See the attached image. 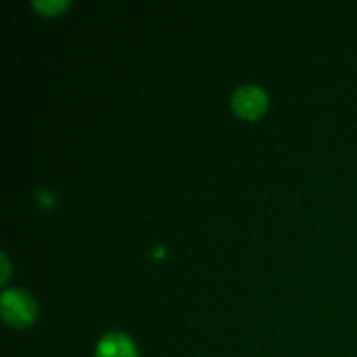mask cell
Listing matches in <instances>:
<instances>
[{"instance_id":"cell-1","label":"cell","mask_w":357,"mask_h":357,"mask_svg":"<svg viewBox=\"0 0 357 357\" xmlns=\"http://www.w3.org/2000/svg\"><path fill=\"white\" fill-rule=\"evenodd\" d=\"M35 314V303L26 293L20 289H9L2 295V316L14 326H24Z\"/></svg>"},{"instance_id":"cell-2","label":"cell","mask_w":357,"mask_h":357,"mask_svg":"<svg viewBox=\"0 0 357 357\" xmlns=\"http://www.w3.org/2000/svg\"><path fill=\"white\" fill-rule=\"evenodd\" d=\"M267 105V96L257 86H243L234 94V107L241 115L255 117L260 114Z\"/></svg>"},{"instance_id":"cell-3","label":"cell","mask_w":357,"mask_h":357,"mask_svg":"<svg viewBox=\"0 0 357 357\" xmlns=\"http://www.w3.org/2000/svg\"><path fill=\"white\" fill-rule=\"evenodd\" d=\"M98 357H136L131 342L121 333H112L101 338L98 345Z\"/></svg>"},{"instance_id":"cell-4","label":"cell","mask_w":357,"mask_h":357,"mask_svg":"<svg viewBox=\"0 0 357 357\" xmlns=\"http://www.w3.org/2000/svg\"><path fill=\"white\" fill-rule=\"evenodd\" d=\"M35 6L38 7V9H42L44 13L47 14H52L56 13V10H59L61 7H65V0H35Z\"/></svg>"}]
</instances>
